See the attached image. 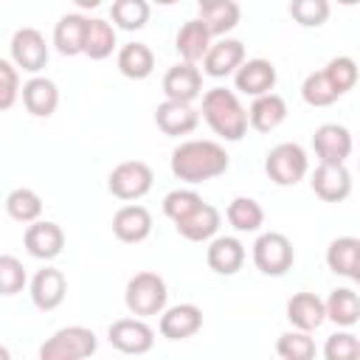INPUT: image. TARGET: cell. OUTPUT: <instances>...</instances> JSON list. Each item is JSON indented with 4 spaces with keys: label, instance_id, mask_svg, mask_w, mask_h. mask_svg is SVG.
I'll return each mask as SVG.
<instances>
[{
    "label": "cell",
    "instance_id": "1",
    "mask_svg": "<svg viewBox=\"0 0 360 360\" xmlns=\"http://www.w3.org/2000/svg\"><path fill=\"white\" fill-rule=\"evenodd\" d=\"M231 166L228 152L217 141H183L172 152V174L183 183H205L225 174Z\"/></svg>",
    "mask_w": 360,
    "mask_h": 360
},
{
    "label": "cell",
    "instance_id": "2",
    "mask_svg": "<svg viewBox=\"0 0 360 360\" xmlns=\"http://www.w3.org/2000/svg\"><path fill=\"white\" fill-rule=\"evenodd\" d=\"M202 118L225 141H242L250 124L248 110L242 107L239 96L228 87H211L202 96Z\"/></svg>",
    "mask_w": 360,
    "mask_h": 360
},
{
    "label": "cell",
    "instance_id": "3",
    "mask_svg": "<svg viewBox=\"0 0 360 360\" xmlns=\"http://www.w3.org/2000/svg\"><path fill=\"white\" fill-rule=\"evenodd\" d=\"M166 298H169V290H166V281L158 276V273H135L129 281H127V290H124V304L132 315L138 318H149V315H160L166 309Z\"/></svg>",
    "mask_w": 360,
    "mask_h": 360
},
{
    "label": "cell",
    "instance_id": "4",
    "mask_svg": "<svg viewBox=\"0 0 360 360\" xmlns=\"http://www.w3.org/2000/svg\"><path fill=\"white\" fill-rule=\"evenodd\" d=\"M96 332L87 326H62L56 329L42 346H39V357L42 360H82L96 354Z\"/></svg>",
    "mask_w": 360,
    "mask_h": 360
},
{
    "label": "cell",
    "instance_id": "5",
    "mask_svg": "<svg viewBox=\"0 0 360 360\" xmlns=\"http://www.w3.org/2000/svg\"><path fill=\"white\" fill-rule=\"evenodd\" d=\"M295 262V250L292 242L278 233V231H267L253 242V264L259 273L264 276H284Z\"/></svg>",
    "mask_w": 360,
    "mask_h": 360
},
{
    "label": "cell",
    "instance_id": "6",
    "mask_svg": "<svg viewBox=\"0 0 360 360\" xmlns=\"http://www.w3.org/2000/svg\"><path fill=\"white\" fill-rule=\"evenodd\" d=\"M307 169H309L307 152L298 143H290V141L273 146L264 158V172L276 186H295L298 180H304Z\"/></svg>",
    "mask_w": 360,
    "mask_h": 360
},
{
    "label": "cell",
    "instance_id": "7",
    "mask_svg": "<svg viewBox=\"0 0 360 360\" xmlns=\"http://www.w3.org/2000/svg\"><path fill=\"white\" fill-rule=\"evenodd\" d=\"M152 183L155 174L143 160H124L107 177V188L118 200H141L143 194H149Z\"/></svg>",
    "mask_w": 360,
    "mask_h": 360
},
{
    "label": "cell",
    "instance_id": "8",
    "mask_svg": "<svg viewBox=\"0 0 360 360\" xmlns=\"http://www.w3.org/2000/svg\"><path fill=\"white\" fill-rule=\"evenodd\" d=\"M11 62L25 73H39L48 65V45L37 28H17L11 37Z\"/></svg>",
    "mask_w": 360,
    "mask_h": 360
},
{
    "label": "cell",
    "instance_id": "9",
    "mask_svg": "<svg viewBox=\"0 0 360 360\" xmlns=\"http://www.w3.org/2000/svg\"><path fill=\"white\" fill-rule=\"evenodd\" d=\"M110 343L124 354H146L155 346V332L141 318H121L107 332Z\"/></svg>",
    "mask_w": 360,
    "mask_h": 360
},
{
    "label": "cell",
    "instance_id": "10",
    "mask_svg": "<svg viewBox=\"0 0 360 360\" xmlns=\"http://www.w3.org/2000/svg\"><path fill=\"white\" fill-rule=\"evenodd\" d=\"M312 149L321 163H346L352 155V132L343 124H321L312 135Z\"/></svg>",
    "mask_w": 360,
    "mask_h": 360
},
{
    "label": "cell",
    "instance_id": "11",
    "mask_svg": "<svg viewBox=\"0 0 360 360\" xmlns=\"http://www.w3.org/2000/svg\"><path fill=\"white\" fill-rule=\"evenodd\" d=\"M309 183L323 202H343L352 194V174L343 163H321Z\"/></svg>",
    "mask_w": 360,
    "mask_h": 360
},
{
    "label": "cell",
    "instance_id": "12",
    "mask_svg": "<svg viewBox=\"0 0 360 360\" xmlns=\"http://www.w3.org/2000/svg\"><path fill=\"white\" fill-rule=\"evenodd\" d=\"M155 124L163 135H172V138H180V135H188L197 129L200 124V112L188 104V101H172L166 98L163 104H158L155 110Z\"/></svg>",
    "mask_w": 360,
    "mask_h": 360
},
{
    "label": "cell",
    "instance_id": "13",
    "mask_svg": "<svg viewBox=\"0 0 360 360\" xmlns=\"http://www.w3.org/2000/svg\"><path fill=\"white\" fill-rule=\"evenodd\" d=\"M25 250L34 256V259H56L65 248V231L56 225V222H48V219H37L25 228Z\"/></svg>",
    "mask_w": 360,
    "mask_h": 360
},
{
    "label": "cell",
    "instance_id": "14",
    "mask_svg": "<svg viewBox=\"0 0 360 360\" xmlns=\"http://www.w3.org/2000/svg\"><path fill=\"white\" fill-rule=\"evenodd\" d=\"M245 62V45L239 39H231V37H222L217 42H211L205 59H202V70L214 79H222V76H231L242 68Z\"/></svg>",
    "mask_w": 360,
    "mask_h": 360
},
{
    "label": "cell",
    "instance_id": "15",
    "mask_svg": "<svg viewBox=\"0 0 360 360\" xmlns=\"http://www.w3.org/2000/svg\"><path fill=\"white\" fill-rule=\"evenodd\" d=\"M163 93L172 101H194L202 93V73L197 70L194 62H180L166 70L163 76Z\"/></svg>",
    "mask_w": 360,
    "mask_h": 360
},
{
    "label": "cell",
    "instance_id": "16",
    "mask_svg": "<svg viewBox=\"0 0 360 360\" xmlns=\"http://www.w3.org/2000/svg\"><path fill=\"white\" fill-rule=\"evenodd\" d=\"M233 84H236L239 93L253 96V98L264 96V93H273V87H276V68L267 59H248L233 73Z\"/></svg>",
    "mask_w": 360,
    "mask_h": 360
},
{
    "label": "cell",
    "instance_id": "17",
    "mask_svg": "<svg viewBox=\"0 0 360 360\" xmlns=\"http://www.w3.org/2000/svg\"><path fill=\"white\" fill-rule=\"evenodd\" d=\"M65 292H68V281H65L62 270H56V267H42L31 278V301L42 312L56 309L65 301Z\"/></svg>",
    "mask_w": 360,
    "mask_h": 360
},
{
    "label": "cell",
    "instance_id": "18",
    "mask_svg": "<svg viewBox=\"0 0 360 360\" xmlns=\"http://www.w3.org/2000/svg\"><path fill=\"white\" fill-rule=\"evenodd\" d=\"M202 326V309L197 304H177L160 315V335L166 340H186Z\"/></svg>",
    "mask_w": 360,
    "mask_h": 360
},
{
    "label": "cell",
    "instance_id": "19",
    "mask_svg": "<svg viewBox=\"0 0 360 360\" xmlns=\"http://www.w3.org/2000/svg\"><path fill=\"white\" fill-rule=\"evenodd\" d=\"M112 233L127 245H138L152 233V214L143 205H124L112 217Z\"/></svg>",
    "mask_w": 360,
    "mask_h": 360
},
{
    "label": "cell",
    "instance_id": "20",
    "mask_svg": "<svg viewBox=\"0 0 360 360\" xmlns=\"http://www.w3.org/2000/svg\"><path fill=\"white\" fill-rule=\"evenodd\" d=\"M205 262L214 273L233 276L245 264V245L236 236H217L205 250Z\"/></svg>",
    "mask_w": 360,
    "mask_h": 360
},
{
    "label": "cell",
    "instance_id": "21",
    "mask_svg": "<svg viewBox=\"0 0 360 360\" xmlns=\"http://www.w3.org/2000/svg\"><path fill=\"white\" fill-rule=\"evenodd\" d=\"M287 321L295 329L315 332L326 321V301H321L315 292H295L287 301Z\"/></svg>",
    "mask_w": 360,
    "mask_h": 360
},
{
    "label": "cell",
    "instance_id": "22",
    "mask_svg": "<svg viewBox=\"0 0 360 360\" xmlns=\"http://www.w3.org/2000/svg\"><path fill=\"white\" fill-rule=\"evenodd\" d=\"M211 39H214V34L208 31V25L202 22V17L200 20H188L180 31H177V39H174V48H177V53H180V59L183 62H202L205 59V53H208V48H211Z\"/></svg>",
    "mask_w": 360,
    "mask_h": 360
},
{
    "label": "cell",
    "instance_id": "23",
    "mask_svg": "<svg viewBox=\"0 0 360 360\" xmlns=\"http://www.w3.org/2000/svg\"><path fill=\"white\" fill-rule=\"evenodd\" d=\"M22 104H25V110L31 112V115H37V118H48V115H53L56 112V107H59V90H56V84L51 82V79H45V76H34V79H28L25 84H22Z\"/></svg>",
    "mask_w": 360,
    "mask_h": 360
},
{
    "label": "cell",
    "instance_id": "24",
    "mask_svg": "<svg viewBox=\"0 0 360 360\" xmlns=\"http://www.w3.org/2000/svg\"><path fill=\"white\" fill-rule=\"evenodd\" d=\"M219 222H222L219 211H217L214 205L202 202L200 208H194L188 217H183V219L174 222V225H177V233H180L183 239H188V242H205V239H211V236L219 231Z\"/></svg>",
    "mask_w": 360,
    "mask_h": 360
},
{
    "label": "cell",
    "instance_id": "25",
    "mask_svg": "<svg viewBox=\"0 0 360 360\" xmlns=\"http://www.w3.org/2000/svg\"><path fill=\"white\" fill-rule=\"evenodd\" d=\"M87 17L84 14H65L53 28V45L62 56H79L84 53V34H87Z\"/></svg>",
    "mask_w": 360,
    "mask_h": 360
},
{
    "label": "cell",
    "instance_id": "26",
    "mask_svg": "<svg viewBox=\"0 0 360 360\" xmlns=\"http://www.w3.org/2000/svg\"><path fill=\"white\" fill-rule=\"evenodd\" d=\"M248 118H250V127L256 132H273L287 118V101L278 93L256 96L250 110H248Z\"/></svg>",
    "mask_w": 360,
    "mask_h": 360
},
{
    "label": "cell",
    "instance_id": "27",
    "mask_svg": "<svg viewBox=\"0 0 360 360\" xmlns=\"http://www.w3.org/2000/svg\"><path fill=\"white\" fill-rule=\"evenodd\" d=\"M118 70L127 76V79H146L152 70H155V53L149 45L143 42H127L121 51H118Z\"/></svg>",
    "mask_w": 360,
    "mask_h": 360
},
{
    "label": "cell",
    "instance_id": "28",
    "mask_svg": "<svg viewBox=\"0 0 360 360\" xmlns=\"http://www.w3.org/2000/svg\"><path fill=\"white\" fill-rule=\"evenodd\" d=\"M326 318L338 326H354L360 321V295L349 287H338L326 298Z\"/></svg>",
    "mask_w": 360,
    "mask_h": 360
},
{
    "label": "cell",
    "instance_id": "29",
    "mask_svg": "<svg viewBox=\"0 0 360 360\" xmlns=\"http://www.w3.org/2000/svg\"><path fill=\"white\" fill-rule=\"evenodd\" d=\"M225 217H228V222L239 233H253V231H259L264 225V208L253 197H236V200H231Z\"/></svg>",
    "mask_w": 360,
    "mask_h": 360
},
{
    "label": "cell",
    "instance_id": "30",
    "mask_svg": "<svg viewBox=\"0 0 360 360\" xmlns=\"http://www.w3.org/2000/svg\"><path fill=\"white\" fill-rule=\"evenodd\" d=\"M357 256H360V239H354V236L332 239L329 248H326V267L335 276H349L352 278V270L357 264Z\"/></svg>",
    "mask_w": 360,
    "mask_h": 360
},
{
    "label": "cell",
    "instance_id": "31",
    "mask_svg": "<svg viewBox=\"0 0 360 360\" xmlns=\"http://www.w3.org/2000/svg\"><path fill=\"white\" fill-rule=\"evenodd\" d=\"M115 48V28L107 20H90L84 34V56L90 59H107Z\"/></svg>",
    "mask_w": 360,
    "mask_h": 360
},
{
    "label": "cell",
    "instance_id": "32",
    "mask_svg": "<svg viewBox=\"0 0 360 360\" xmlns=\"http://www.w3.org/2000/svg\"><path fill=\"white\" fill-rule=\"evenodd\" d=\"M149 0H115L112 8H110V17L118 28L124 31H138L149 22Z\"/></svg>",
    "mask_w": 360,
    "mask_h": 360
},
{
    "label": "cell",
    "instance_id": "33",
    "mask_svg": "<svg viewBox=\"0 0 360 360\" xmlns=\"http://www.w3.org/2000/svg\"><path fill=\"white\" fill-rule=\"evenodd\" d=\"M6 211L17 222H37L42 214V200L31 188H14L6 197Z\"/></svg>",
    "mask_w": 360,
    "mask_h": 360
},
{
    "label": "cell",
    "instance_id": "34",
    "mask_svg": "<svg viewBox=\"0 0 360 360\" xmlns=\"http://www.w3.org/2000/svg\"><path fill=\"white\" fill-rule=\"evenodd\" d=\"M301 96H304V101H307L309 107H329V104H335V101L340 98V93H338L335 84L329 82L326 70L309 73V76L304 79V84H301Z\"/></svg>",
    "mask_w": 360,
    "mask_h": 360
},
{
    "label": "cell",
    "instance_id": "35",
    "mask_svg": "<svg viewBox=\"0 0 360 360\" xmlns=\"http://www.w3.org/2000/svg\"><path fill=\"white\" fill-rule=\"evenodd\" d=\"M287 8H290V17L304 28H321L332 14L329 0H290Z\"/></svg>",
    "mask_w": 360,
    "mask_h": 360
},
{
    "label": "cell",
    "instance_id": "36",
    "mask_svg": "<svg viewBox=\"0 0 360 360\" xmlns=\"http://www.w3.org/2000/svg\"><path fill=\"white\" fill-rule=\"evenodd\" d=\"M278 357L284 360H312L315 357V340L309 338V332L295 329V332H284L276 343Z\"/></svg>",
    "mask_w": 360,
    "mask_h": 360
},
{
    "label": "cell",
    "instance_id": "37",
    "mask_svg": "<svg viewBox=\"0 0 360 360\" xmlns=\"http://www.w3.org/2000/svg\"><path fill=\"white\" fill-rule=\"evenodd\" d=\"M239 17H242V11H239V6H236L233 0L219 3V6L202 11V22L208 25V31H211L214 37H225L228 31H233V28L239 25Z\"/></svg>",
    "mask_w": 360,
    "mask_h": 360
},
{
    "label": "cell",
    "instance_id": "38",
    "mask_svg": "<svg viewBox=\"0 0 360 360\" xmlns=\"http://www.w3.org/2000/svg\"><path fill=\"white\" fill-rule=\"evenodd\" d=\"M323 70H326L329 82L335 84V90L340 96L349 93L357 84V79H360V68H357V62L352 56H335V59H329V65Z\"/></svg>",
    "mask_w": 360,
    "mask_h": 360
},
{
    "label": "cell",
    "instance_id": "39",
    "mask_svg": "<svg viewBox=\"0 0 360 360\" xmlns=\"http://www.w3.org/2000/svg\"><path fill=\"white\" fill-rule=\"evenodd\" d=\"M205 200L197 194V191H191V188H174V191H169L166 197H163V214L172 219V222H180L183 217H188L194 208H200Z\"/></svg>",
    "mask_w": 360,
    "mask_h": 360
},
{
    "label": "cell",
    "instance_id": "40",
    "mask_svg": "<svg viewBox=\"0 0 360 360\" xmlns=\"http://www.w3.org/2000/svg\"><path fill=\"white\" fill-rule=\"evenodd\" d=\"M326 360H360V340L349 332H335L323 346Z\"/></svg>",
    "mask_w": 360,
    "mask_h": 360
},
{
    "label": "cell",
    "instance_id": "41",
    "mask_svg": "<svg viewBox=\"0 0 360 360\" xmlns=\"http://www.w3.org/2000/svg\"><path fill=\"white\" fill-rule=\"evenodd\" d=\"M25 287V270L22 262L14 256H0V292L3 295H17Z\"/></svg>",
    "mask_w": 360,
    "mask_h": 360
},
{
    "label": "cell",
    "instance_id": "42",
    "mask_svg": "<svg viewBox=\"0 0 360 360\" xmlns=\"http://www.w3.org/2000/svg\"><path fill=\"white\" fill-rule=\"evenodd\" d=\"M22 93L20 73L8 59H0V110H11L14 98Z\"/></svg>",
    "mask_w": 360,
    "mask_h": 360
},
{
    "label": "cell",
    "instance_id": "43",
    "mask_svg": "<svg viewBox=\"0 0 360 360\" xmlns=\"http://www.w3.org/2000/svg\"><path fill=\"white\" fill-rule=\"evenodd\" d=\"M219 3H228V0H197L200 11H205V8H214V6H219Z\"/></svg>",
    "mask_w": 360,
    "mask_h": 360
},
{
    "label": "cell",
    "instance_id": "44",
    "mask_svg": "<svg viewBox=\"0 0 360 360\" xmlns=\"http://www.w3.org/2000/svg\"><path fill=\"white\" fill-rule=\"evenodd\" d=\"M79 8H96V6H101V0H73Z\"/></svg>",
    "mask_w": 360,
    "mask_h": 360
},
{
    "label": "cell",
    "instance_id": "45",
    "mask_svg": "<svg viewBox=\"0 0 360 360\" xmlns=\"http://www.w3.org/2000/svg\"><path fill=\"white\" fill-rule=\"evenodd\" d=\"M352 278L360 284V256H357V264H354V270H352Z\"/></svg>",
    "mask_w": 360,
    "mask_h": 360
},
{
    "label": "cell",
    "instance_id": "46",
    "mask_svg": "<svg viewBox=\"0 0 360 360\" xmlns=\"http://www.w3.org/2000/svg\"><path fill=\"white\" fill-rule=\"evenodd\" d=\"M152 3H158V6H174L177 0H152Z\"/></svg>",
    "mask_w": 360,
    "mask_h": 360
},
{
    "label": "cell",
    "instance_id": "47",
    "mask_svg": "<svg viewBox=\"0 0 360 360\" xmlns=\"http://www.w3.org/2000/svg\"><path fill=\"white\" fill-rule=\"evenodd\" d=\"M338 3H340V6H357L360 0H338Z\"/></svg>",
    "mask_w": 360,
    "mask_h": 360
}]
</instances>
